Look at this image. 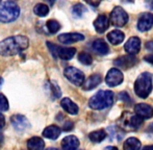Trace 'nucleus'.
<instances>
[{
  "label": "nucleus",
  "instance_id": "10",
  "mask_svg": "<svg viewBox=\"0 0 153 150\" xmlns=\"http://www.w3.org/2000/svg\"><path fill=\"white\" fill-rule=\"evenodd\" d=\"M134 113L142 119H150L153 117V108L147 103H139L135 104Z\"/></svg>",
  "mask_w": 153,
  "mask_h": 150
},
{
  "label": "nucleus",
  "instance_id": "15",
  "mask_svg": "<svg viewBox=\"0 0 153 150\" xmlns=\"http://www.w3.org/2000/svg\"><path fill=\"white\" fill-rule=\"evenodd\" d=\"M10 121H12V124L15 129L19 130V131H22V130H25L26 128H29V125H30L28 120L22 115L13 116Z\"/></svg>",
  "mask_w": 153,
  "mask_h": 150
},
{
  "label": "nucleus",
  "instance_id": "30",
  "mask_svg": "<svg viewBox=\"0 0 153 150\" xmlns=\"http://www.w3.org/2000/svg\"><path fill=\"white\" fill-rule=\"evenodd\" d=\"M8 101L3 94H0V112H5L8 110Z\"/></svg>",
  "mask_w": 153,
  "mask_h": 150
},
{
  "label": "nucleus",
  "instance_id": "42",
  "mask_svg": "<svg viewBox=\"0 0 153 150\" xmlns=\"http://www.w3.org/2000/svg\"><path fill=\"white\" fill-rule=\"evenodd\" d=\"M0 83H1V78H0Z\"/></svg>",
  "mask_w": 153,
  "mask_h": 150
},
{
  "label": "nucleus",
  "instance_id": "32",
  "mask_svg": "<svg viewBox=\"0 0 153 150\" xmlns=\"http://www.w3.org/2000/svg\"><path fill=\"white\" fill-rule=\"evenodd\" d=\"M52 91H53V93H54V95H55V97H59L61 96V89H59V87H57V85L55 82H53L52 83Z\"/></svg>",
  "mask_w": 153,
  "mask_h": 150
},
{
  "label": "nucleus",
  "instance_id": "19",
  "mask_svg": "<svg viewBox=\"0 0 153 150\" xmlns=\"http://www.w3.org/2000/svg\"><path fill=\"white\" fill-rule=\"evenodd\" d=\"M62 132V129L56 125H50L47 126L44 130H43V136L47 139H50V140H56L59 137Z\"/></svg>",
  "mask_w": 153,
  "mask_h": 150
},
{
  "label": "nucleus",
  "instance_id": "5",
  "mask_svg": "<svg viewBox=\"0 0 153 150\" xmlns=\"http://www.w3.org/2000/svg\"><path fill=\"white\" fill-rule=\"evenodd\" d=\"M144 120L135 114L125 112L119 120V125L124 130H135L143 124Z\"/></svg>",
  "mask_w": 153,
  "mask_h": 150
},
{
  "label": "nucleus",
  "instance_id": "39",
  "mask_svg": "<svg viewBox=\"0 0 153 150\" xmlns=\"http://www.w3.org/2000/svg\"><path fill=\"white\" fill-rule=\"evenodd\" d=\"M143 150H153V145H151V146H146V147H144Z\"/></svg>",
  "mask_w": 153,
  "mask_h": 150
},
{
  "label": "nucleus",
  "instance_id": "33",
  "mask_svg": "<svg viewBox=\"0 0 153 150\" xmlns=\"http://www.w3.org/2000/svg\"><path fill=\"white\" fill-rule=\"evenodd\" d=\"M72 128H73V122L68 121V122H66V123H65V125H64V130L68 131V130L72 129Z\"/></svg>",
  "mask_w": 153,
  "mask_h": 150
},
{
  "label": "nucleus",
  "instance_id": "3",
  "mask_svg": "<svg viewBox=\"0 0 153 150\" xmlns=\"http://www.w3.org/2000/svg\"><path fill=\"white\" fill-rule=\"evenodd\" d=\"M152 74L149 72H144L137 77L134 82V92L139 97L147 98L151 93L152 85Z\"/></svg>",
  "mask_w": 153,
  "mask_h": 150
},
{
  "label": "nucleus",
  "instance_id": "18",
  "mask_svg": "<svg viewBox=\"0 0 153 150\" xmlns=\"http://www.w3.org/2000/svg\"><path fill=\"white\" fill-rule=\"evenodd\" d=\"M61 105L68 114L70 115H76L78 114V105L72 101L70 98H62L61 100Z\"/></svg>",
  "mask_w": 153,
  "mask_h": 150
},
{
  "label": "nucleus",
  "instance_id": "23",
  "mask_svg": "<svg viewBox=\"0 0 153 150\" xmlns=\"http://www.w3.org/2000/svg\"><path fill=\"white\" fill-rule=\"evenodd\" d=\"M125 35L120 30H113L107 35V40L113 45H119L124 41Z\"/></svg>",
  "mask_w": 153,
  "mask_h": 150
},
{
  "label": "nucleus",
  "instance_id": "2",
  "mask_svg": "<svg viewBox=\"0 0 153 150\" xmlns=\"http://www.w3.org/2000/svg\"><path fill=\"white\" fill-rule=\"evenodd\" d=\"M114 93L111 91H101L97 92L89 100V106L95 111H102L109 108L114 103Z\"/></svg>",
  "mask_w": 153,
  "mask_h": 150
},
{
  "label": "nucleus",
  "instance_id": "29",
  "mask_svg": "<svg viewBox=\"0 0 153 150\" xmlns=\"http://www.w3.org/2000/svg\"><path fill=\"white\" fill-rule=\"evenodd\" d=\"M85 10H85V5H83V4H81V3L75 4V5L73 6V8H72L73 14H74V16H76V17H81L85 13Z\"/></svg>",
  "mask_w": 153,
  "mask_h": 150
},
{
  "label": "nucleus",
  "instance_id": "7",
  "mask_svg": "<svg viewBox=\"0 0 153 150\" xmlns=\"http://www.w3.org/2000/svg\"><path fill=\"white\" fill-rule=\"evenodd\" d=\"M128 14L120 6H116L111 13V23L116 27H123L128 22Z\"/></svg>",
  "mask_w": 153,
  "mask_h": 150
},
{
  "label": "nucleus",
  "instance_id": "4",
  "mask_svg": "<svg viewBox=\"0 0 153 150\" xmlns=\"http://www.w3.org/2000/svg\"><path fill=\"white\" fill-rule=\"evenodd\" d=\"M20 15V7L14 1H4L0 3V22L10 23L17 20Z\"/></svg>",
  "mask_w": 153,
  "mask_h": 150
},
{
  "label": "nucleus",
  "instance_id": "14",
  "mask_svg": "<svg viewBox=\"0 0 153 150\" xmlns=\"http://www.w3.org/2000/svg\"><path fill=\"white\" fill-rule=\"evenodd\" d=\"M153 26V15L146 13L140 17L137 21V29L140 31H147Z\"/></svg>",
  "mask_w": 153,
  "mask_h": 150
},
{
  "label": "nucleus",
  "instance_id": "9",
  "mask_svg": "<svg viewBox=\"0 0 153 150\" xmlns=\"http://www.w3.org/2000/svg\"><path fill=\"white\" fill-rule=\"evenodd\" d=\"M123 79H124V76H123L121 70L117 69V68H111L107 72L106 77H105V82L109 87H117L123 82Z\"/></svg>",
  "mask_w": 153,
  "mask_h": 150
},
{
  "label": "nucleus",
  "instance_id": "25",
  "mask_svg": "<svg viewBox=\"0 0 153 150\" xmlns=\"http://www.w3.org/2000/svg\"><path fill=\"white\" fill-rule=\"evenodd\" d=\"M106 136L107 134L104 129H98V130H95V131H92L89 134V139L93 143H100L106 138Z\"/></svg>",
  "mask_w": 153,
  "mask_h": 150
},
{
  "label": "nucleus",
  "instance_id": "27",
  "mask_svg": "<svg viewBox=\"0 0 153 150\" xmlns=\"http://www.w3.org/2000/svg\"><path fill=\"white\" fill-rule=\"evenodd\" d=\"M46 26L50 33H56L61 29V24L56 20H48L46 23Z\"/></svg>",
  "mask_w": 153,
  "mask_h": 150
},
{
  "label": "nucleus",
  "instance_id": "22",
  "mask_svg": "<svg viewBox=\"0 0 153 150\" xmlns=\"http://www.w3.org/2000/svg\"><path fill=\"white\" fill-rule=\"evenodd\" d=\"M92 47L96 52L100 53V54H107L109 51L108 45H107L103 40H101V39H98V40L94 41Z\"/></svg>",
  "mask_w": 153,
  "mask_h": 150
},
{
  "label": "nucleus",
  "instance_id": "24",
  "mask_svg": "<svg viewBox=\"0 0 153 150\" xmlns=\"http://www.w3.org/2000/svg\"><path fill=\"white\" fill-rule=\"evenodd\" d=\"M142 147V144L139 139L137 138H129L124 142L123 149L124 150H140Z\"/></svg>",
  "mask_w": 153,
  "mask_h": 150
},
{
  "label": "nucleus",
  "instance_id": "41",
  "mask_svg": "<svg viewBox=\"0 0 153 150\" xmlns=\"http://www.w3.org/2000/svg\"><path fill=\"white\" fill-rule=\"evenodd\" d=\"M0 142H2V134H0Z\"/></svg>",
  "mask_w": 153,
  "mask_h": 150
},
{
  "label": "nucleus",
  "instance_id": "31",
  "mask_svg": "<svg viewBox=\"0 0 153 150\" xmlns=\"http://www.w3.org/2000/svg\"><path fill=\"white\" fill-rule=\"evenodd\" d=\"M119 99L121 100V101H124V102H131V98L130 96L128 95V94L126 93V92H121V93L119 94Z\"/></svg>",
  "mask_w": 153,
  "mask_h": 150
},
{
  "label": "nucleus",
  "instance_id": "35",
  "mask_svg": "<svg viewBox=\"0 0 153 150\" xmlns=\"http://www.w3.org/2000/svg\"><path fill=\"white\" fill-rule=\"evenodd\" d=\"M4 125H5V118H4V116L0 112V128H2Z\"/></svg>",
  "mask_w": 153,
  "mask_h": 150
},
{
  "label": "nucleus",
  "instance_id": "26",
  "mask_svg": "<svg viewBox=\"0 0 153 150\" xmlns=\"http://www.w3.org/2000/svg\"><path fill=\"white\" fill-rule=\"evenodd\" d=\"M33 13L36 16L40 17H45L49 14V7L44 3H38L34 5L33 7Z\"/></svg>",
  "mask_w": 153,
  "mask_h": 150
},
{
  "label": "nucleus",
  "instance_id": "11",
  "mask_svg": "<svg viewBox=\"0 0 153 150\" xmlns=\"http://www.w3.org/2000/svg\"><path fill=\"white\" fill-rule=\"evenodd\" d=\"M137 59L133 55L128 54V55H123V56H120L119 59H117L114 62V65L116 67L123 68V69H129V68L133 67L137 64Z\"/></svg>",
  "mask_w": 153,
  "mask_h": 150
},
{
  "label": "nucleus",
  "instance_id": "13",
  "mask_svg": "<svg viewBox=\"0 0 153 150\" xmlns=\"http://www.w3.org/2000/svg\"><path fill=\"white\" fill-rule=\"evenodd\" d=\"M124 49L129 55H134L141 49V40L137 37H131L125 43Z\"/></svg>",
  "mask_w": 153,
  "mask_h": 150
},
{
  "label": "nucleus",
  "instance_id": "40",
  "mask_svg": "<svg viewBox=\"0 0 153 150\" xmlns=\"http://www.w3.org/2000/svg\"><path fill=\"white\" fill-rule=\"evenodd\" d=\"M45 150H57L56 148H53V147H50V148H47V149H45Z\"/></svg>",
  "mask_w": 153,
  "mask_h": 150
},
{
  "label": "nucleus",
  "instance_id": "1",
  "mask_svg": "<svg viewBox=\"0 0 153 150\" xmlns=\"http://www.w3.org/2000/svg\"><path fill=\"white\" fill-rule=\"evenodd\" d=\"M29 40L25 36H14L0 42V55L13 56L28 48Z\"/></svg>",
  "mask_w": 153,
  "mask_h": 150
},
{
  "label": "nucleus",
  "instance_id": "12",
  "mask_svg": "<svg viewBox=\"0 0 153 150\" xmlns=\"http://www.w3.org/2000/svg\"><path fill=\"white\" fill-rule=\"evenodd\" d=\"M85 40V36L79 33H67L59 36V41L62 44H73Z\"/></svg>",
  "mask_w": 153,
  "mask_h": 150
},
{
  "label": "nucleus",
  "instance_id": "8",
  "mask_svg": "<svg viewBox=\"0 0 153 150\" xmlns=\"http://www.w3.org/2000/svg\"><path fill=\"white\" fill-rule=\"evenodd\" d=\"M65 77L75 85H81L85 82V74L75 67H67L64 71Z\"/></svg>",
  "mask_w": 153,
  "mask_h": 150
},
{
  "label": "nucleus",
  "instance_id": "16",
  "mask_svg": "<svg viewBox=\"0 0 153 150\" xmlns=\"http://www.w3.org/2000/svg\"><path fill=\"white\" fill-rule=\"evenodd\" d=\"M109 26V19L106 15H99L94 21V27L98 33H103Z\"/></svg>",
  "mask_w": 153,
  "mask_h": 150
},
{
  "label": "nucleus",
  "instance_id": "20",
  "mask_svg": "<svg viewBox=\"0 0 153 150\" xmlns=\"http://www.w3.org/2000/svg\"><path fill=\"white\" fill-rule=\"evenodd\" d=\"M101 80H102V78H101V76L99 74L91 75V76H90L89 78L83 82V85H82L83 90H85V91H90V90L95 89V88H96L97 85L101 82Z\"/></svg>",
  "mask_w": 153,
  "mask_h": 150
},
{
  "label": "nucleus",
  "instance_id": "36",
  "mask_svg": "<svg viewBox=\"0 0 153 150\" xmlns=\"http://www.w3.org/2000/svg\"><path fill=\"white\" fill-rule=\"evenodd\" d=\"M144 59H145L146 62H148V63H150V64H152V65H153V54L146 55V56L144 57Z\"/></svg>",
  "mask_w": 153,
  "mask_h": 150
},
{
  "label": "nucleus",
  "instance_id": "17",
  "mask_svg": "<svg viewBox=\"0 0 153 150\" xmlns=\"http://www.w3.org/2000/svg\"><path fill=\"white\" fill-rule=\"evenodd\" d=\"M78 146L79 140L75 136H68L62 141V147L64 150H76Z\"/></svg>",
  "mask_w": 153,
  "mask_h": 150
},
{
  "label": "nucleus",
  "instance_id": "21",
  "mask_svg": "<svg viewBox=\"0 0 153 150\" xmlns=\"http://www.w3.org/2000/svg\"><path fill=\"white\" fill-rule=\"evenodd\" d=\"M45 143L40 137H32L27 141V149L28 150H43Z\"/></svg>",
  "mask_w": 153,
  "mask_h": 150
},
{
  "label": "nucleus",
  "instance_id": "28",
  "mask_svg": "<svg viewBox=\"0 0 153 150\" xmlns=\"http://www.w3.org/2000/svg\"><path fill=\"white\" fill-rule=\"evenodd\" d=\"M78 61L83 65H91L93 63V57L88 52H80L78 55Z\"/></svg>",
  "mask_w": 153,
  "mask_h": 150
},
{
  "label": "nucleus",
  "instance_id": "38",
  "mask_svg": "<svg viewBox=\"0 0 153 150\" xmlns=\"http://www.w3.org/2000/svg\"><path fill=\"white\" fill-rule=\"evenodd\" d=\"M104 150H118V148L115 146H107V147H105Z\"/></svg>",
  "mask_w": 153,
  "mask_h": 150
},
{
  "label": "nucleus",
  "instance_id": "37",
  "mask_svg": "<svg viewBox=\"0 0 153 150\" xmlns=\"http://www.w3.org/2000/svg\"><path fill=\"white\" fill-rule=\"evenodd\" d=\"M146 131H147L148 134H151V136L153 137V123H151L149 126H148V128L146 129Z\"/></svg>",
  "mask_w": 153,
  "mask_h": 150
},
{
  "label": "nucleus",
  "instance_id": "6",
  "mask_svg": "<svg viewBox=\"0 0 153 150\" xmlns=\"http://www.w3.org/2000/svg\"><path fill=\"white\" fill-rule=\"evenodd\" d=\"M47 46L49 47L51 53L53 54V56L56 59H61L64 61H69L71 59L76 53V49L75 48H65V47H59L57 45H54L52 43L48 42Z\"/></svg>",
  "mask_w": 153,
  "mask_h": 150
},
{
  "label": "nucleus",
  "instance_id": "34",
  "mask_svg": "<svg viewBox=\"0 0 153 150\" xmlns=\"http://www.w3.org/2000/svg\"><path fill=\"white\" fill-rule=\"evenodd\" d=\"M145 47H146V49H147V50L153 51V41H149V42L146 43Z\"/></svg>",
  "mask_w": 153,
  "mask_h": 150
}]
</instances>
